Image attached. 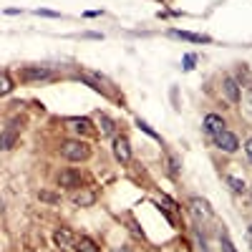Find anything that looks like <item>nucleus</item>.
<instances>
[{
  "mask_svg": "<svg viewBox=\"0 0 252 252\" xmlns=\"http://www.w3.org/2000/svg\"><path fill=\"white\" fill-rule=\"evenodd\" d=\"M227 184L232 187V192H237V194H242L245 189H247V187H245V182H242L240 177H229V179H227Z\"/></svg>",
  "mask_w": 252,
  "mask_h": 252,
  "instance_id": "dca6fc26",
  "label": "nucleus"
},
{
  "mask_svg": "<svg viewBox=\"0 0 252 252\" xmlns=\"http://www.w3.org/2000/svg\"><path fill=\"white\" fill-rule=\"evenodd\" d=\"M245 152H247V157H250V161H252V139H247V146H245Z\"/></svg>",
  "mask_w": 252,
  "mask_h": 252,
  "instance_id": "412c9836",
  "label": "nucleus"
},
{
  "mask_svg": "<svg viewBox=\"0 0 252 252\" xmlns=\"http://www.w3.org/2000/svg\"><path fill=\"white\" fill-rule=\"evenodd\" d=\"M174 38L182 40H192V43H209V35H199V33H187V31H172Z\"/></svg>",
  "mask_w": 252,
  "mask_h": 252,
  "instance_id": "9b49d317",
  "label": "nucleus"
},
{
  "mask_svg": "<svg viewBox=\"0 0 252 252\" xmlns=\"http://www.w3.org/2000/svg\"><path fill=\"white\" fill-rule=\"evenodd\" d=\"M220 242H222V250H224V252H237V250H235V245L229 242L227 232H222V235H220Z\"/></svg>",
  "mask_w": 252,
  "mask_h": 252,
  "instance_id": "f3484780",
  "label": "nucleus"
},
{
  "mask_svg": "<svg viewBox=\"0 0 252 252\" xmlns=\"http://www.w3.org/2000/svg\"><path fill=\"white\" fill-rule=\"evenodd\" d=\"M58 187H66V189L81 187V172H76V169H63V172L58 174Z\"/></svg>",
  "mask_w": 252,
  "mask_h": 252,
  "instance_id": "7ed1b4c3",
  "label": "nucleus"
},
{
  "mask_svg": "<svg viewBox=\"0 0 252 252\" xmlns=\"http://www.w3.org/2000/svg\"><path fill=\"white\" fill-rule=\"evenodd\" d=\"M215 144L220 146L222 152H227V154H232V152H237V146H240L237 136H235V134H229L227 129H224V131H220V134L215 136Z\"/></svg>",
  "mask_w": 252,
  "mask_h": 252,
  "instance_id": "f03ea898",
  "label": "nucleus"
},
{
  "mask_svg": "<svg viewBox=\"0 0 252 252\" xmlns=\"http://www.w3.org/2000/svg\"><path fill=\"white\" fill-rule=\"evenodd\" d=\"M247 103H250V109H252V89L247 91Z\"/></svg>",
  "mask_w": 252,
  "mask_h": 252,
  "instance_id": "5701e85b",
  "label": "nucleus"
},
{
  "mask_svg": "<svg viewBox=\"0 0 252 252\" xmlns=\"http://www.w3.org/2000/svg\"><path fill=\"white\" fill-rule=\"evenodd\" d=\"M114 154H116V159L119 161H129L131 159V146H129V139L126 136H119L116 141H114Z\"/></svg>",
  "mask_w": 252,
  "mask_h": 252,
  "instance_id": "423d86ee",
  "label": "nucleus"
},
{
  "mask_svg": "<svg viewBox=\"0 0 252 252\" xmlns=\"http://www.w3.org/2000/svg\"><path fill=\"white\" fill-rule=\"evenodd\" d=\"M73 250H76V252H98L96 242H94V240H89V237L76 240V242H73Z\"/></svg>",
  "mask_w": 252,
  "mask_h": 252,
  "instance_id": "f8f14e48",
  "label": "nucleus"
},
{
  "mask_svg": "<svg viewBox=\"0 0 252 252\" xmlns=\"http://www.w3.org/2000/svg\"><path fill=\"white\" fill-rule=\"evenodd\" d=\"M15 144H18V126H15V121H13L5 131H0V149L8 152V149H13Z\"/></svg>",
  "mask_w": 252,
  "mask_h": 252,
  "instance_id": "20e7f679",
  "label": "nucleus"
},
{
  "mask_svg": "<svg viewBox=\"0 0 252 252\" xmlns=\"http://www.w3.org/2000/svg\"><path fill=\"white\" fill-rule=\"evenodd\" d=\"M53 240H56L58 247H73V242H76V237H73L71 229H56Z\"/></svg>",
  "mask_w": 252,
  "mask_h": 252,
  "instance_id": "9d476101",
  "label": "nucleus"
},
{
  "mask_svg": "<svg viewBox=\"0 0 252 252\" xmlns=\"http://www.w3.org/2000/svg\"><path fill=\"white\" fill-rule=\"evenodd\" d=\"M98 124H101L98 129H101V134H103V136H111V134H114V121H111V119L101 116V121H98Z\"/></svg>",
  "mask_w": 252,
  "mask_h": 252,
  "instance_id": "2eb2a0df",
  "label": "nucleus"
},
{
  "mask_svg": "<svg viewBox=\"0 0 252 252\" xmlns=\"http://www.w3.org/2000/svg\"><path fill=\"white\" fill-rule=\"evenodd\" d=\"M61 154L66 157L68 161H83L89 157V146L83 141H76V139H68L61 144Z\"/></svg>",
  "mask_w": 252,
  "mask_h": 252,
  "instance_id": "f257e3e1",
  "label": "nucleus"
},
{
  "mask_svg": "<svg viewBox=\"0 0 252 252\" xmlns=\"http://www.w3.org/2000/svg\"><path fill=\"white\" fill-rule=\"evenodd\" d=\"M81 76L86 78V81L91 83V86H94L96 91H106V86H103V78H101V76H96V73H91V71H83Z\"/></svg>",
  "mask_w": 252,
  "mask_h": 252,
  "instance_id": "4468645a",
  "label": "nucleus"
},
{
  "mask_svg": "<svg viewBox=\"0 0 252 252\" xmlns=\"http://www.w3.org/2000/svg\"><path fill=\"white\" fill-rule=\"evenodd\" d=\"M189 209H192V215L197 220H212V209H209V204L199 197H194L192 202H189Z\"/></svg>",
  "mask_w": 252,
  "mask_h": 252,
  "instance_id": "39448f33",
  "label": "nucleus"
},
{
  "mask_svg": "<svg viewBox=\"0 0 252 252\" xmlns=\"http://www.w3.org/2000/svg\"><path fill=\"white\" fill-rule=\"evenodd\" d=\"M48 68H43V66H28V68H23L20 71V78L23 81H40V78H48Z\"/></svg>",
  "mask_w": 252,
  "mask_h": 252,
  "instance_id": "0eeeda50",
  "label": "nucleus"
},
{
  "mask_svg": "<svg viewBox=\"0 0 252 252\" xmlns=\"http://www.w3.org/2000/svg\"><path fill=\"white\" fill-rule=\"evenodd\" d=\"M114 252H131V250H129V247H116Z\"/></svg>",
  "mask_w": 252,
  "mask_h": 252,
  "instance_id": "b1692460",
  "label": "nucleus"
},
{
  "mask_svg": "<svg viewBox=\"0 0 252 252\" xmlns=\"http://www.w3.org/2000/svg\"><path fill=\"white\" fill-rule=\"evenodd\" d=\"M13 89V83H10V78L3 73V76H0V96H3V94H8Z\"/></svg>",
  "mask_w": 252,
  "mask_h": 252,
  "instance_id": "a211bd4d",
  "label": "nucleus"
},
{
  "mask_svg": "<svg viewBox=\"0 0 252 252\" xmlns=\"http://www.w3.org/2000/svg\"><path fill=\"white\" fill-rule=\"evenodd\" d=\"M40 199H46V202H58V197L51 194V192H43V194H40Z\"/></svg>",
  "mask_w": 252,
  "mask_h": 252,
  "instance_id": "aec40b11",
  "label": "nucleus"
},
{
  "mask_svg": "<svg viewBox=\"0 0 252 252\" xmlns=\"http://www.w3.org/2000/svg\"><path fill=\"white\" fill-rule=\"evenodd\" d=\"M94 192H78V194H73V204L76 207H89V204H94Z\"/></svg>",
  "mask_w": 252,
  "mask_h": 252,
  "instance_id": "ddd939ff",
  "label": "nucleus"
},
{
  "mask_svg": "<svg viewBox=\"0 0 252 252\" xmlns=\"http://www.w3.org/2000/svg\"><path fill=\"white\" fill-rule=\"evenodd\" d=\"M247 240H250V247H252V224H250V229H247Z\"/></svg>",
  "mask_w": 252,
  "mask_h": 252,
  "instance_id": "4be33fe9",
  "label": "nucleus"
},
{
  "mask_svg": "<svg viewBox=\"0 0 252 252\" xmlns=\"http://www.w3.org/2000/svg\"><path fill=\"white\" fill-rule=\"evenodd\" d=\"M222 91H224V96H227L229 103H237L240 101V86H237L235 78H224L222 81Z\"/></svg>",
  "mask_w": 252,
  "mask_h": 252,
  "instance_id": "6e6552de",
  "label": "nucleus"
},
{
  "mask_svg": "<svg viewBox=\"0 0 252 252\" xmlns=\"http://www.w3.org/2000/svg\"><path fill=\"white\" fill-rule=\"evenodd\" d=\"M204 131L212 134V136H217L220 131H224V119H220V116H215V114H209V116L204 119Z\"/></svg>",
  "mask_w": 252,
  "mask_h": 252,
  "instance_id": "1a4fd4ad",
  "label": "nucleus"
},
{
  "mask_svg": "<svg viewBox=\"0 0 252 252\" xmlns=\"http://www.w3.org/2000/svg\"><path fill=\"white\" fill-rule=\"evenodd\" d=\"M71 124H73L76 131H86L89 129V121H71Z\"/></svg>",
  "mask_w": 252,
  "mask_h": 252,
  "instance_id": "6ab92c4d",
  "label": "nucleus"
}]
</instances>
